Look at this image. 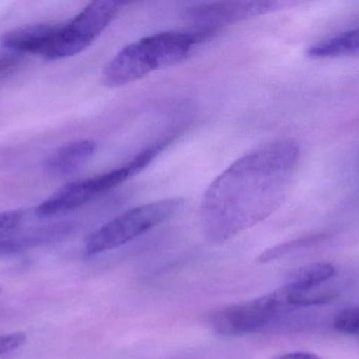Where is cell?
Segmentation results:
<instances>
[{
	"mask_svg": "<svg viewBox=\"0 0 359 359\" xmlns=\"http://www.w3.org/2000/svg\"><path fill=\"white\" fill-rule=\"evenodd\" d=\"M299 157V143L282 139L230 164L203 196L200 223L207 242L225 244L273 214L286 198Z\"/></svg>",
	"mask_w": 359,
	"mask_h": 359,
	"instance_id": "cell-1",
	"label": "cell"
},
{
	"mask_svg": "<svg viewBox=\"0 0 359 359\" xmlns=\"http://www.w3.org/2000/svg\"><path fill=\"white\" fill-rule=\"evenodd\" d=\"M213 34L204 30L166 31L132 42L119 51L103 70L102 82L109 88L128 86L158 70L185 60L192 50Z\"/></svg>",
	"mask_w": 359,
	"mask_h": 359,
	"instance_id": "cell-2",
	"label": "cell"
},
{
	"mask_svg": "<svg viewBox=\"0 0 359 359\" xmlns=\"http://www.w3.org/2000/svg\"><path fill=\"white\" fill-rule=\"evenodd\" d=\"M184 204L183 198L170 197L126 211L86 238V254H102L124 246L178 215Z\"/></svg>",
	"mask_w": 359,
	"mask_h": 359,
	"instance_id": "cell-3",
	"label": "cell"
},
{
	"mask_svg": "<svg viewBox=\"0 0 359 359\" xmlns=\"http://www.w3.org/2000/svg\"><path fill=\"white\" fill-rule=\"evenodd\" d=\"M122 2L88 4L69 22L58 25L52 60L75 56L88 48L119 13Z\"/></svg>",
	"mask_w": 359,
	"mask_h": 359,
	"instance_id": "cell-4",
	"label": "cell"
},
{
	"mask_svg": "<svg viewBox=\"0 0 359 359\" xmlns=\"http://www.w3.org/2000/svg\"><path fill=\"white\" fill-rule=\"evenodd\" d=\"M138 166L133 160L109 172L74 181L55 192L36 208L39 217H53L84 206L101 194L121 185L138 174Z\"/></svg>",
	"mask_w": 359,
	"mask_h": 359,
	"instance_id": "cell-5",
	"label": "cell"
},
{
	"mask_svg": "<svg viewBox=\"0 0 359 359\" xmlns=\"http://www.w3.org/2000/svg\"><path fill=\"white\" fill-rule=\"evenodd\" d=\"M285 309L272 292L259 299L215 310L209 318V324L217 334L241 337L263 330Z\"/></svg>",
	"mask_w": 359,
	"mask_h": 359,
	"instance_id": "cell-6",
	"label": "cell"
},
{
	"mask_svg": "<svg viewBox=\"0 0 359 359\" xmlns=\"http://www.w3.org/2000/svg\"><path fill=\"white\" fill-rule=\"evenodd\" d=\"M295 4V2L272 0L205 2L188 8L186 16L196 29L215 34L225 25L269 14Z\"/></svg>",
	"mask_w": 359,
	"mask_h": 359,
	"instance_id": "cell-7",
	"label": "cell"
},
{
	"mask_svg": "<svg viewBox=\"0 0 359 359\" xmlns=\"http://www.w3.org/2000/svg\"><path fill=\"white\" fill-rule=\"evenodd\" d=\"M58 25H25L6 32L1 37L4 48L18 53L39 55L50 59L56 39Z\"/></svg>",
	"mask_w": 359,
	"mask_h": 359,
	"instance_id": "cell-8",
	"label": "cell"
},
{
	"mask_svg": "<svg viewBox=\"0 0 359 359\" xmlns=\"http://www.w3.org/2000/svg\"><path fill=\"white\" fill-rule=\"evenodd\" d=\"M97 150L90 139H79L59 148L44 162V170L52 176L62 177L80 170Z\"/></svg>",
	"mask_w": 359,
	"mask_h": 359,
	"instance_id": "cell-9",
	"label": "cell"
},
{
	"mask_svg": "<svg viewBox=\"0 0 359 359\" xmlns=\"http://www.w3.org/2000/svg\"><path fill=\"white\" fill-rule=\"evenodd\" d=\"M308 54L312 58L320 59L359 56V27L314 44L308 51Z\"/></svg>",
	"mask_w": 359,
	"mask_h": 359,
	"instance_id": "cell-10",
	"label": "cell"
},
{
	"mask_svg": "<svg viewBox=\"0 0 359 359\" xmlns=\"http://www.w3.org/2000/svg\"><path fill=\"white\" fill-rule=\"evenodd\" d=\"M326 235H311L307 237L299 238V240H290V242H284V244H278V246L272 247L267 249L265 252L262 253L257 257V261L259 263H268L276 259H283L291 253L297 252V251L303 250L308 247L313 246L316 242L325 240Z\"/></svg>",
	"mask_w": 359,
	"mask_h": 359,
	"instance_id": "cell-11",
	"label": "cell"
},
{
	"mask_svg": "<svg viewBox=\"0 0 359 359\" xmlns=\"http://www.w3.org/2000/svg\"><path fill=\"white\" fill-rule=\"evenodd\" d=\"M334 329L343 334L359 337V307L341 310L334 318Z\"/></svg>",
	"mask_w": 359,
	"mask_h": 359,
	"instance_id": "cell-12",
	"label": "cell"
},
{
	"mask_svg": "<svg viewBox=\"0 0 359 359\" xmlns=\"http://www.w3.org/2000/svg\"><path fill=\"white\" fill-rule=\"evenodd\" d=\"M27 339L25 332H21V331L0 335V358L22 347Z\"/></svg>",
	"mask_w": 359,
	"mask_h": 359,
	"instance_id": "cell-13",
	"label": "cell"
},
{
	"mask_svg": "<svg viewBox=\"0 0 359 359\" xmlns=\"http://www.w3.org/2000/svg\"><path fill=\"white\" fill-rule=\"evenodd\" d=\"M22 221V211L13 210L0 213V235L15 231Z\"/></svg>",
	"mask_w": 359,
	"mask_h": 359,
	"instance_id": "cell-14",
	"label": "cell"
},
{
	"mask_svg": "<svg viewBox=\"0 0 359 359\" xmlns=\"http://www.w3.org/2000/svg\"><path fill=\"white\" fill-rule=\"evenodd\" d=\"M21 61V56L18 54L1 55L0 56V75L8 73V72L18 67Z\"/></svg>",
	"mask_w": 359,
	"mask_h": 359,
	"instance_id": "cell-15",
	"label": "cell"
},
{
	"mask_svg": "<svg viewBox=\"0 0 359 359\" xmlns=\"http://www.w3.org/2000/svg\"><path fill=\"white\" fill-rule=\"evenodd\" d=\"M276 359H325L316 354L309 353V352H293V353L285 354V355L278 356Z\"/></svg>",
	"mask_w": 359,
	"mask_h": 359,
	"instance_id": "cell-16",
	"label": "cell"
},
{
	"mask_svg": "<svg viewBox=\"0 0 359 359\" xmlns=\"http://www.w3.org/2000/svg\"><path fill=\"white\" fill-rule=\"evenodd\" d=\"M1 291H2V288H1V286H0V293H1Z\"/></svg>",
	"mask_w": 359,
	"mask_h": 359,
	"instance_id": "cell-17",
	"label": "cell"
}]
</instances>
